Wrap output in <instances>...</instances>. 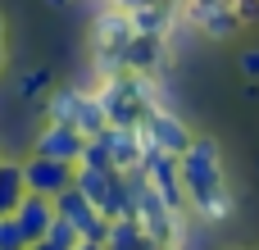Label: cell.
I'll return each mask as SVG.
<instances>
[{"label":"cell","instance_id":"6da1fadb","mask_svg":"<svg viewBox=\"0 0 259 250\" xmlns=\"http://www.w3.org/2000/svg\"><path fill=\"white\" fill-rule=\"evenodd\" d=\"M178 169H182V187H187V200L196 205V214L209 219V223H223V219L232 214V196H228V187H223L219 141L191 137V146H187V155L178 159Z\"/></svg>","mask_w":259,"mask_h":250},{"label":"cell","instance_id":"7a4b0ae2","mask_svg":"<svg viewBox=\"0 0 259 250\" xmlns=\"http://www.w3.org/2000/svg\"><path fill=\"white\" fill-rule=\"evenodd\" d=\"M96 100H100V109H105L109 128H146V118H150L155 109H164V105H159L155 82H150V77H141V73L105 77V87L96 91Z\"/></svg>","mask_w":259,"mask_h":250},{"label":"cell","instance_id":"3957f363","mask_svg":"<svg viewBox=\"0 0 259 250\" xmlns=\"http://www.w3.org/2000/svg\"><path fill=\"white\" fill-rule=\"evenodd\" d=\"M123 187H127V219H132L150 241H159V246L168 250L178 241V214L159 200V191L146 182L141 169H137V173H123Z\"/></svg>","mask_w":259,"mask_h":250},{"label":"cell","instance_id":"277c9868","mask_svg":"<svg viewBox=\"0 0 259 250\" xmlns=\"http://www.w3.org/2000/svg\"><path fill=\"white\" fill-rule=\"evenodd\" d=\"M73 187L109 219V223H118V219H127V187H123V173H114V169H73Z\"/></svg>","mask_w":259,"mask_h":250},{"label":"cell","instance_id":"5b68a950","mask_svg":"<svg viewBox=\"0 0 259 250\" xmlns=\"http://www.w3.org/2000/svg\"><path fill=\"white\" fill-rule=\"evenodd\" d=\"M55 214L77 232V241H100V246H105V237H109V219H105L77 187H68V191L55 196Z\"/></svg>","mask_w":259,"mask_h":250},{"label":"cell","instance_id":"8992f818","mask_svg":"<svg viewBox=\"0 0 259 250\" xmlns=\"http://www.w3.org/2000/svg\"><path fill=\"white\" fill-rule=\"evenodd\" d=\"M141 173H146V182L159 191V200H164L173 214H182L187 187H182V169H178V159H173V155H164V150H146V159H141Z\"/></svg>","mask_w":259,"mask_h":250},{"label":"cell","instance_id":"52a82bcc","mask_svg":"<svg viewBox=\"0 0 259 250\" xmlns=\"http://www.w3.org/2000/svg\"><path fill=\"white\" fill-rule=\"evenodd\" d=\"M141 137H146V150H164V155H173V159H182V155H187V146H191L187 123H182V118H173L168 109H155V114L146 118Z\"/></svg>","mask_w":259,"mask_h":250},{"label":"cell","instance_id":"ba28073f","mask_svg":"<svg viewBox=\"0 0 259 250\" xmlns=\"http://www.w3.org/2000/svg\"><path fill=\"white\" fill-rule=\"evenodd\" d=\"M23 182H27V191H32V196L55 200L59 191H68V187H73V164H59V159L32 155V159H23Z\"/></svg>","mask_w":259,"mask_h":250},{"label":"cell","instance_id":"9c48e42d","mask_svg":"<svg viewBox=\"0 0 259 250\" xmlns=\"http://www.w3.org/2000/svg\"><path fill=\"white\" fill-rule=\"evenodd\" d=\"M100 137H105V146H109L114 173H137V169H141V159H146V137H141V128H105Z\"/></svg>","mask_w":259,"mask_h":250},{"label":"cell","instance_id":"30bf717a","mask_svg":"<svg viewBox=\"0 0 259 250\" xmlns=\"http://www.w3.org/2000/svg\"><path fill=\"white\" fill-rule=\"evenodd\" d=\"M82 146H87V137L77 128H59V123H46L41 137H36V155L59 159V164H73V169L82 164Z\"/></svg>","mask_w":259,"mask_h":250},{"label":"cell","instance_id":"8fae6325","mask_svg":"<svg viewBox=\"0 0 259 250\" xmlns=\"http://www.w3.org/2000/svg\"><path fill=\"white\" fill-rule=\"evenodd\" d=\"M14 219H18V228H23L27 246H32V241H46V232H50V223H55L59 214H55V200H46V196H32V191H27V196L18 200Z\"/></svg>","mask_w":259,"mask_h":250},{"label":"cell","instance_id":"7c38bea8","mask_svg":"<svg viewBox=\"0 0 259 250\" xmlns=\"http://www.w3.org/2000/svg\"><path fill=\"white\" fill-rule=\"evenodd\" d=\"M191 23L209 36H232L237 32V14H232V0H191L187 5Z\"/></svg>","mask_w":259,"mask_h":250},{"label":"cell","instance_id":"4fadbf2b","mask_svg":"<svg viewBox=\"0 0 259 250\" xmlns=\"http://www.w3.org/2000/svg\"><path fill=\"white\" fill-rule=\"evenodd\" d=\"M118 64H123V73H141V77H150V73L164 64V36H132Z\"/></svg>","mask_w":259,"mask_h":250},{"label":"cell","instance_id":"5bb4252c","mask_svg":"<svg viewBox=\"0 0 259 250\" xmlns=\"http://www.w3.org/2000/svg\"><path fill=\"white\" fill-rule=\"evenodd\" d=\"M23 196H27L23 164H14V159H0V214H14Z\"/></svg>","mask_w":259,"mask_h":250},{"label":"cell","instance_id":"9a60e30c","mask_svg":"<svg viewBox=\"0 0 259 250\" xmlns=\"http://www.w3.org/2000/svg\"><path fill=\"white\" fill-rule=\"evenodd\" d=\"M77 109H82V91L73 87H59L46 105V123H59V128H73L77 123Z\"/></svg>","mask_w":259,"mask_h":250},{"label":"cell","instance_id":"2e32d148","mask_svg":"<svg viewBox=\"0 0 259 250\" xmlns=\"http://www.w3.org/2000/svg\"><path fill=\"white\" fill-rule=\"evenodd\" d=\"M127 18H132L137 36H164L168 23H173V9L159 0V5H146V9H137V14H127Z\"/></svg>","mask_w":259,"mask_h":250},{"label":"cell","instance_id":"e0dca14e","mask_svg":"<svg viewBox=\"0 0 259 250\" xmlns=\"http://www.w3.org/2000/svg\"><path fill=\"white\" fill-rule=\"evenodd\" d=\"M82 137H100L105 128H109V118H105V109H100V100L96 96H82V109H77V123H73Z\"/></svg>","mask_w":259,"mask_h":250},{"label":"cell","instance_id":"ac0fdd59","mask_svg":"<svg viewBox=\"0 0 259 250\" xmlns=\"http://www.w3.org/2000/svg\"><path fill=\"white\" fill-rule=\"evenodd\" d=\"M82 169H114L105 137H87V146H82Z\"/></svg>","mask_w":259,"mask_h":250},{"label":"cell","instance_id":"d6986e66","mask_svg":"<svg viewBox=\"0 0 259 250\" xmlns=\"http://www.w3.org/2000/svg\"><path fill=\"white\" fill-rule=\"evenodd\" d=\"M0 250H27V237L14 214H0Z\"/></svg>","mask_w":259,"mask_h":250},{"label":"cell","instance_id":"ffe728a7","mask_svg":"<svg viewBox=\"0 0 259 250\" xmlns=\"http://www.w3.org/2000/svg\"><path fill=\"white\" fill-rule=\"evenodd\" d=\"M46 87H50V73H46V68H36V73H23V77H18V96H23V100L41 96Z\"/></svg>","mask_w":259,"mask_h":250},{"label":"cell","instance_id":"44dd1931","mask_svg":"<svg viewBox=\"0 0 259 250\" xmlns=\"http://www.w3.org/2000/svg\"><path fill=\"white\" fill-rule=\"evenodd\" d=\"M46 241H50V246H59V250H73V246H77V232H73L64 219H55V223H50V232H46Z\"/></svg>","mask_w":259,"mask_h":250},{"label":"cell","instance_id":"7402d4cb","mask_svg":"<svg viewBox=\"0 0 259 250\" xmlns=\"http://www.w3.org/2000/svg\"><path fill=\"white\" fill-rule=\"evenodd\" d=\"M237 64H241V73H246V77H259V50H241V59H237Z\"/></svg>","mask_w":259,"mask_h":250},{"label":"cell","instance_id":"603a6c76","mask_svg":"<svg viewBox=\"0 0 259 250\" xmlns=\"http://www.w3.org/2000/svg\"><path fill=\"white\" fill-rule=\"evenodd\" d=\"M114 9H123V14H137V9H146V5H159V0H109Z\"/></svg>","mask_w":259,"mask_h":250},{"label":"cell","instance_id":"cb8c5ba5","mask_svg":"<svg viewBox=\"0 0 259 250\" xmlns=\"http://www.w3.org/2000/svg\"><path fill=\"white\" fill-rule=\"evenodd\" d=\"M73 250H105V246H100V241H77Z\"/></svg>","mask_w":259,"mask_h":250},{"label":"cell","instance_id":"d4e9b609","mask_svg":"<svg viewBox=\"0 0 259 250\" xmlns=\"http://www.w3.org/2000/svg\"><path fill=\"white\" fill-rule=\"evenodd\" d=\"M27 250H59V246H50V241H32Z\"/></svg>","mask_w":259,"mask_h":250},{"label":"cell","instance_id":"484cf974","mask_svg":"<svg viewBox=\"0 0 259 250\" xmlns=\"http://www.w3.org/2000/svg\"><path fill=\"white\" fill-rule=\"evenodd\" d=\"M46 5H50V9H64V5H68V0H46Z\"/></svg>","mask_w":259,"mask_h":250},{"label":"cell","instance_id":"4316f807","mask_svg":"<svg viewBox=\"0 0 259 250\" xmlns=\"http://www.w3.org/2000/svg\"><path fill=\"white\" fill-rule=\"evenodd\" d=\"M0 46H5V18H0Z\"/></svg>","mask_w":259,"mask_h":250},{"label":"cell","instance_id":"83f0119b","mask_svg":"<svg viewBox=\"0 0 259 250\" xmlns=\"http://www.w3.org/2000/svg\"><path fill=\"white\" fill-rule=\"evenodd\" d=\"M0 68H5V46H0Z\"/></svg>","mask_w":259,"mask_h":250},{"label":"cell","instance_id":"f1b7e54d","mask_svg":"<svg viewBox=\"0 0 259 250\" xmlns=\"http://www.w3.org/2000/svg\"><path fill=\"white\" fill-rule=\"evenodd\" d=\"M0 159H5V155H0Z\"/></svg>","mask_w":259,"mask_h":250}]
</instances>
